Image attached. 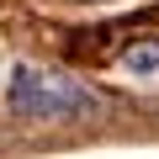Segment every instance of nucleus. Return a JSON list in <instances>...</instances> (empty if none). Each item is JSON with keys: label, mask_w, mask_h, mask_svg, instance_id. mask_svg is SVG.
Wrapping results in <instances>:
<instances>
[{"label": "nucleus", "mask_w": 159, "mask_h": 159, "mask_svg": "<svg viewBox=\"0 0 159 159\" xmlns=\"http://www.w3.org/2000/svg\"><path fill=\"white\" fill-rule=\"evenodd\" d=\"M6 106L27 122H69V117H90L96 111V90L85 80H74L64 69H43V64H16L6 80Z\"/></svg>", "instance_id": "obj_1"}, {"label": "nucleus", "mask_w": 159, "mask_h": 159, "mask_svg": "<svg viewBox=\"0 0 159 159\" xmlns=\"http://www.w3.org/2000/svg\"><path fill=\"white\" fill-rule=\"evenodd\" d=\"M127 64H133V69H154V64H159V43H148V48H133V53H127Z\"/></svg>", "instance_id": "obj_2"}]
</instances>
